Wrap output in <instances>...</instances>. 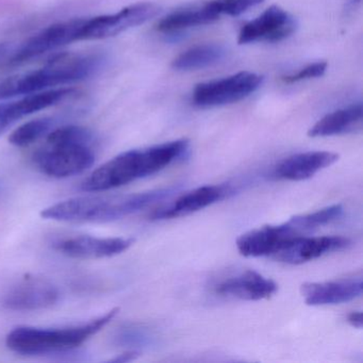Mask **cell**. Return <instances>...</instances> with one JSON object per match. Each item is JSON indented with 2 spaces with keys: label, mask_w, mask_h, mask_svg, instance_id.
<instances>
[{
  "label": "cell",
  "mask_w": 363,
  "mask_h": 363,
  "mask_svg": "<svg viewBox=\"0 0 363 363\" xmlns=\"http://www.w3.org/2000/svg\"><path fill=\"white\" fill-rule=\"evenodd\" d=\"M362 104L357 103L327 114L308 131L311 138L333 137L362 129Z\"/></svg>",
  "instance_id": "19"
},
{
  "label": "cell",
  "mask_w": 363,
  "mask_h": 363,
  "mask_svg": "<svg viewBox=\"0 0 363 363\" xmlns=\"http://www.w3.org/2000/svg\"><path fill=\"white\" fill-rule=\"evenodd\" d=\"M176 191L177 188H164L135 194L75 197L46 208L41 216L59 222H112L160 203Z\"/></svg>",
  "instance_id": "2"
},
{
  "label": "cell",
  "mask_w": 363,
  "mask_h": 363,
  "mask_svg": "<svg viewBox=\"0 0 363 363\" xmlns=\"http://www.w3.org/2000/svg\"><path fill=\"white\" fill-rule=\"evenodd\" d=\"M303 233L290 220L284 224L267 225L240 235L237 248L244 257H271L284 244Z\"/></svg>",
  "instance_id": "10"
},
{
  "label": "cell",
  "mask_w": 363,
  "mask_h": 363,
  "mask_svg": "<svg viewBox=\"0 0 363 363\" xmlns=\"http://www.w3.org/2000/svg\"><path fill=\"white\" fill-rule=\"evenodd\" d=\"M139 356V352L135 350H129V352H125L124 354H120V356L116 357V358L109 360L110 362H128V361L135 360Z\"/></svg>",
  "instance_id": "27"
},
{
  "label": "cell",
  "mask_w": 363,
  "mask_h": 363,
  "mask_svg": "<svg viewBox=\"0 0 363 363\" xmlns=\"http://www.w3.org/2000/svg\"><path fill=\"white\" fill-rule=\"evenodd\" d=\"M225 56L226 50L223 46L207 44L196 46L182 52L173 61L172 65L177 71H197L220 62Z\"/></svg>",
  "instance_id": "21"
},
{
  "label": "cell",
  "mask_w": 363,
  "mask_h": 363,
  "mask_svg": "<svg viewBox=\"0 0 363 363\" xmlns=\"http://www.w3.org/2000/svg\"><path fill=\"white\" fill-rule=\"evenodd\" d=\"M5 50H6L5 46L0 45V56H1V55H4V52H5Z\"/></svg>",
  "instance_id": "28"
},
{
  "label": "cell",
  "mask_w": 363,
  "mask_h": 363,
  "mask_svg": "<svg viewBox=\"0 0 363 363\" xmlns=\"http://www.w3.org/2000/svg\"><path fill=\"white\" fill-rule=\"evenodd\" d=\"M77 95L72 88H57L35 94L24 95L16 101L0 104V135L12 125L35 112L58 105Z\"/></svg>",
  "instance_id": "12"
},
{
  "label": "cell",
  "mask_w": 363,
  "mask_h": 363,
  "mask_svg": "<svg viewBox=\"0 0 363 363\" xmlns=\"http://www.w3.org/2000/svg\"><path fill=\"white\" fill-rule=\"evenodd\" d=\"M230 186H203L178 197L167 207L159 208L150 214V220H172L201 211L233 194Z\"/></svg>",
  "instance_id": "15"
},
{
  "label": "cell",
  "mask_w": 363,
  "mask_h": 363,
  "mask_svg": "<svg viewBox=\"0 0 363 363\" xmlns=\"http://www.w3.org/2000/svg\"><path fill=\"white\" fill-rule=\"evenodd\" d=\"M339 155L331 152H308L293 155L280 161L274 176L278 179L301 182L313 177L316 173L335 164Z\"/></svg>",
  "instance_id": "18"
},
{
  "label": "cell",
  "mask_w": 363,
  "mask_h": 363,
  "mask_svg": "<svg viewBox=\"0 0 363 363\" xmlns=\"http://www.w3.org/2000/svg\"><path fill=\"white\" fill-rule=\"evenodd\" d=\"M84 18L65 21L43 29L27 40L12 56L11 65H21L46 52H54L63 46L80 41V29Z\"/></svg>",
  "instance_id": "8"
},
{
  "label": "cell",
  "mask_w": 363,
  "mask_h": 363,
  "mask_svg": "<svg viewBox=\"0 0 363 363\" xmlns=\"http://www.w3.org/2000/svg\"><path fill=\"white\" fill-rule=\"evenodd\" d=\"M352 244L350 240L337 235H325V237H301L284 244L271 258L286 264H303L309 261L315 260L329 252L347 248Z\"/></svg>",
  "instance_id": "11"
},
{
  "label": "cell",
  "mask_w": 363,
  "mask_h": 363,
  "mask_svg": "<svg viewBox=\"0 0 363 363\" xmlns=\"http://www.w3.org/2000/svg\"><path fill=\"white\" fill-rule=\"evenodd\" d=\"M296 20L278 6H272L261 16L242 27L239 33L240 45L256 42L284 41L296 30Z\"/></svg>",
  "instance_id": "9"
},
{
  "label": "cell",
  "mask_w": 363,
  "mask_h": 363,
  "mask_svg": "<svg viewBox=\"0 0 363 363\" xmlns=\"http://www.w3.org/2000/svg\"><path fill=\"white\" fill-rule=\"evenodd\" d=\"M216 14L210 11L206 4L199 7L188 8V9L178 10L169 16H165L157 25L159 33L174 35L179 33L193 27L203 26L211 24L218 21Z\"/></svg>",
  "instance_id": "20"
},
{
  "label": "cell",
  "mask_w": 363,
  "mask_h": 363,
  "mask_svg": "<svg viewBox=\"0 0 363 363\" xmlns=\"http://www.w3.org/2000/svg\"><path fill=\"white\" fill-rule=\"evenodd\" d=\"M160 6L139 3L128 6L112 14L84 18L80 29V41H93L116 37L129 29L140 26L160 13Z\"/></svg>",
  "instance_id": "6"
},
{
  "label": "cell",
  "mask_w": 363,
  "mask_h": 363,
  "mask_svg": "<svg viewBox=\"0 0 363 363\" xmlns=\"http://www.w3.org/2000/svg\"><path fill=\"white\" fill-rule=\"evenodd\" d=\"M189 148L190 141L180 139L123 152L95 169L82 182V189L86 192H101L120 188L162 171L186 156Z\"/></svg>",
  "instance_id": "1"
},
{
  "label": "cell",
  "mask_w": 363,
  "mask_h": 363,
  "mask_svg": "<svg viewBox=\"0 0 363 363\" xmlns=\"http://www.w3.org/2000/svg\"><path fill=\"white\" fill-rule=\"evenodd\" d=\"M135 239L131 238H96L78 235L55 242L54 248L74 259L109 258L126 252Z\"/></svg>",
  "instance_id": "14"
},
{
  "label": "cell",
  "mask_w": 363,
  "mask_h": 363,
  "mask_svg": "<svg viewBox=\"0 0 363 363\" xmlns=\"http://www.w3.org/2000/svg\"><path fill=\"white\" fill-rule=\"evenodd\" d=\"M263 77L252 72H240L235 75L213 82L197 84L192 101L199 107L210 108L237 103L256 92Z\"/></svg>",
  "instance_id": "7"
},
{
  "label": "cell",
  "mask_w": 363,
  "mask_h": 363,
  "mask_svg": "<svg viewBox=\"0 0 363 363\" xmlns=\"http://www.w3.org/2000/svg\"><path fill=\"white\" fill-rule=\"evenodd\" d=\"M277 284L274 280L269 279L252 269L227 278L216 286V294L242 301H261L269 298L277 292Z\"/></svg>",
  "instance_id": "17"
},
{
  "label": "cell",
  "mask_w": 363,
  "mask_h": 363,
  "mask_svg": "<svg viewBox=\"0 0 363 363\" xmlns=\"http://www.w3.org/2000/svg\"><path fill=\"white\" fill-rule=\"evenodd\" d=\"M59 297L60 293L54 284L39 278H27L12 286L4 295L1 303L14 311H33L52 307Z\"/></svg>",
  "instance_id": "13"
},
{
  "label": "cell",
  "mask_w": 363,
  "mask_h": 363,
  "mask_svg": "<svg viewBox=\"0 0 363 363\" xmlns=\"http://www.w3.org/2000/svg\"><path fill=\"white\" fill-rule=\"evenodd\" d=\"M362 278L325 282H305L301 293L308 306L337 305L348 303L362 295Z\"/></svg>",
  "instance_id": "16"
},
{
  "label": "cell",
  "mask_w": 363,
  "mask_h": 363,
  "mask_svg": "<svg viewBox=\"0 0 363 363\" xmlns=\"http://www.w3.org/2000/svg\"><path fill=\"white\" fill-rule=\"evenodd\" d=\"M343 211V206L337 203V205L323 208V209L312 212V213L293 216L290 220L303 235H305V233H311L320 227L335 222L337 218H341Z\"/></svg>",
  "instance_id": "23"
},
{
  "label": "cell",
  "mask_w": 363,
  "mask_h": 363,
  "mask_svg": "<svg viewBox=\"0 0 363 363\" xmlns=\"http://www.w3.org/2000/svg\"><path fill=\"white\" fill-rule=\"evenodd\" d=\"M347 322L354 328L361 329L363 326L362 312L354 311L347 315Z\"/></svg>",
  "instance_id": "26"
},
{
  "label": "cell",
  "mask_w": 363,
  "mask_h": 363,
  "mask_svg": "<svg viewBox=\"0 0 363 363\" xmlns=\"http://www.w3.org/2000/svg\"><path fill=\"white\" fill-rule=\"evenodd\" d=\"M326 62H316L313 65H307V67L299 69L297 73L292 74V75L284 76V77H282V82H286V84H295V82L311 79V78L322 77L326 73Z\"/></svg>",
  "instance_id": "25"
},
{
  "label": "cell",
  "mask_w": 363,
  "mask_h": 363,
  "mask_svg": "<svg viewBox=\"0 0 363 363\" xmlns=\"http://www.w3.org/2000/svg\"><path fill=\"white\" fill-rule=\"evenodd\" d=\"M95 135L86 127L67 125L54 128L46 137L33 162L38 169L54 178H67L84 173L95 161Z\"/></svg>",
  "instance_id": "4"
},
{
  "label": "cell",
  "mask_w": 363,
  "mask_h": 363,
  "mask_svg": "<svg viewBox=\"0 0 363 363\" xmlns=\"http://www.w3.org/2000/svg\"><path fill=\"white\" fill-rule=\"evenodd\" d=\"M104 63L105 59L101 55H57L41 69L13 76L0 82V101L82 82L101 71Z\"/></svg>",
  "instance_id": "3"
},
{
  "label": "cell",
  "mask_w": 363,
  "mask_h": 363,
  "mask_svg": "<svg viewBox=\"0 0 363 363\" xmlns=\"http://www.w3.org/2000/svg\"><path fill=\"white\" fill-rule=\"evenodd\" d=\"M118 308L79 326L48 329L18 327L7 335L6 344L12 352L22 354H41L73 350L107 326L118 313Z\"/></svg>",
  "instance_id": "5"
},
{
  "label": "cell",
  "mask_w": 363,
  "mask_h": 363,
  "mask_svg": "<svg viewBox=\"0 0 363 363\" xmlns=\"http://www.w3.org/2000/svg\"><path fill=\"white\" fill-rule=\"evenodd\" d=\"M55 125L56 120L52 118H37L25 123L11 133L10 143L18 147H26L48 135L55 128Z\"/></svg>",
  "instance_id": "22"
},
{
  "label": "cell",
  "mask_w": 363,
  "mask_h": 363,
  "mask_svg": "<svg viewBox=\"0 0 363 363\" xmlns=\"http://www.w3.org/2000/svg\"><path fill=\"white\" fill-rule=\"evenodd\" d=\"M264 0H211L206 3L212 13L218 18L223 16H238L252 8L261 5Z\"/></svg>",
  "instance_id": "24"
}]
</instances>
